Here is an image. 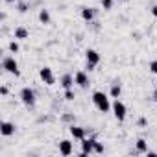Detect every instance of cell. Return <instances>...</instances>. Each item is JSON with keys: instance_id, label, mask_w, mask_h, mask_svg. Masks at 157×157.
<instances>
[{"instance_id": "cell-18", "label": "cell", "mask_w": 157, "mask_h": 157, "mask_svg": "<svg viewBox=\"0 0 157 157\" xmlns=\"http://www.w3.org/2000/svg\"><path fill=\"white\" fill-rule=\"evenodd\" d=\"M8 48H10V52H13V54H17V52L21 50V46H19V43H17V39H15V41H11Z\"/></svg>"}, {"instance_id": "cell-9", "label": "cell", "mask_w": 157, "mask_h": 157, "mask_svg": "<svg viewBox=\"0 0 157 157\" xmlns=\"http://www.w3.org/2000/svg\"><path fill=\"white\" fill-rule=\"evenodd\" d=\"M94 153V139H83L82 140V155H89Z\"/></svg>"}, {"instance_id": "cell-13", "label": "cell", "mask_w": 157, "mask_h": 157, "mask_svg": "<svg viewBox=\"0 0 157 157\" xmlns=\"http://www.w3.org/2000/svg\"><path fill=\"white\" fill-rule=\"evenodd\" d=\"M13 37H15L17 41H22V39H28V37H30V32H28L24 26H19V28H15Z\"/></svg>"}, {"instance_id": "cell-2", "label": "cell", "mask_w": 157, "mask_h": 157, "mask_svg": "<svg viewBox=\"0 0 157 157\" xmlns=\"http://www.w3.org/2000/svg\"><path fill=\"white\" fill-rule=\"evenodd\" d=\"M2 68H4L6 72L13 74V76H21V70H19V63H17V59H15L13 56H6V57L2 59Z\"/></svg>"}, {"instance_id": "cell-11", "label": "cell", "mask_w": 157, "mask_h": 157, "mask_svg": "<svg viewBox=\"0 0 157 157\" xmlns=\"http://www.w3.org/2000/svg\"><path fill=\"white\" fill-rule=\"evenodd\" d=\"M0 133H2V137H11L15 133V124L11 122H2L0 124Z\"/></svg>"}, {"instance_id": "cell-17", "label": "cell", "mask_w": 157, "mask_h": 157, "mask_svg": "<svg viewBox=\"0 0 157 157\" xmlns=\"http://www.w3.org/2000/svg\"><path fill=\"white\" fill-rule=\"evenodd\" d=\"M137 151H139V153H146V151H148V142H146L144 139H139V140H137Z\"/></svg>"}, {"instance_id": "cell-19", "label": "cell", "mask_w": 157, "mask_h": 157, "mask_svg": "<svg viewBox=\"0 0 157 157\" xmlns=\"http://www.w3.org/2000/svg\"><path fill=\"white\" fill-rule=\"evenodd\" d=\"M74 98H76L74 91H72V89H65V100H68V102H70V100H74Z\"/></svg>"}, {"instance_id": "cell-4", "label": "cell", "mask_w": 157, "mask_h": 157, "mask_svg": "<svg viewBox=\"0 0 157 157\" xmlns=\"http://www.w3.org/2000/svg\"><path fill=\"white\" fill-rule=\"evenodd\" d=\"M21 100H22V104H24V105L33 107V105H35V93H33V89L24 87V89L21 91Z\"/></svg>"}, {"instance_id": "cell-12", "label": "cell", "mask_w": 157, "mask_h": 157, "mask_svg": "<svg viewBox=\"0 0 157 157\" xmlns=\"http://www.w3.org/2000/svg\"><path fill=\"white\" fill-rule=\"evenodd\" d=\"M59 83H61L63 89H72V85H74L76 82H74V76H72V74H63L61 80H59Z\"/></svg>"}, {"instance_id": "cell-8", "label": "cell", "mask_w": 157, "mask_h": 157, "mask_svg": "<svg viewBox=\"0 0 157 157\" xmlns=\"http://www.w3.org/2000/svg\"><path fill=\"white\" fill-rule=\"evenodd\" d=\"M72 151H74V146H72V142L68 140V139H63L61 142H59V153L61 155H72Z\"/></svg>"}, {"instance_id": "cell-10", "label": "cell", "mask_w": 157, "mask_h": 157, "mask_svg": "<svg viewBox=\"0 0 157 157\" xmlns=\"http://www.w3.org/2000/svg\"><path fill=\"white\" fill-rule=\"evenodd\" d=\"M70 135L76 139V140H83L85 139V135H87V131H85V128H82V126H70Z\"/></svg>"}, {"instance_id": "cell-27", "label": "cell", "mask_w": 157, "mask_h": 157, "mask_svg": "<svg viewBox=\"0 0 157 157\" xmlns=\"http://www.w3.org/2000/svg\"><path fill=\"white\" fill-rule=\"evenodd\" d=\"M151 100H155V102H157V91H153V94H151Z\"/></svg>"}, {"instance_id": "cell-7", "label": "cell", "mask_w": 157, "mask_h": 157, "mask_svg": "<svg viewBox=\"0 0 157 157\" xmlns=\"http://www.w3.org/2000/svg\"><path fill=\"white\" fill-rule=\"evenodd\" d=\"M74 82H76V85H80L82 89H87V87L91 85V82H89V76H87L83 70H78V72L74 74Z\"/></svg>"}, {"instance_id": "cell-22", "label": "cell", "mask_w": 157, "mask_h": 157, "mask_svg": "<svg viewBox=\"0 0 157 157\" xmlns=\"http://www.w3.org/2000/svg\"><path fill=\"white\" fill-rule=\"evenodd\" d=\"M148 68H150V72H151V74H155V76H157V59H153V61L150 63V67H148Z\"/></svg>"}, {"instance_id": "cell-16", "label": "cell", "mask_w": 157, "mask_h": 157, "mask_svg": "<svg viewBox=\"0 0 157 157\" xmlns=\"http://www.w3.org/2000/svg\"><path fill=\"white\" fill-rule=\"evenodd\" d=\"M39 21H41V24H50V13H48V10H41L39 11Z\"/></svg>"}, {"instance_id": "cell-14", "label": "cell", "mask_w": 157, "mask_h": 157, "mask_svg": "<svg viewBox=\"0 0 157 157\" xmlns=\"http://www.w3.org/2000/svg\"><path fill=\"white\" fill-rule=\"evenodd\" d=\"M82 19L87 21V22H93V19H94V10H93V8H82Z\"/></svg>"}, {"instance_id": "cell-20", "label": "cell", "mask_w": 157, "mask_h": 157, "mask_svg": "<svg viewBox=\"0 0 157 157\" xmlns=\"http://www.w3.org/2000/svg\"><path fill=\"white\" fill-rule=\"evenodd\" d=\"M94 153H104V144L94 139Z\"/></svg>"}, {"instance_id": "cell-25", "label": "cell", "mask_w": 157, "mask_h": 157, "mask_svg": "<svg viewBox=\"0 0 157 157\" xmlns=\"http://www.w3.org/2000/svg\"><path fill=\"white\" fill-rule=\"evenodd\" d=\"M150 11H151V15L157 19V6H151V10H150Z\"/></svg>"}, {"instance_id": "cell-6", "label": "cell", "mask_w": 157, "mask_h": 157, "mask_svg": "<svg viewBox=\"0 0 157 157\" xmlns=\"http://www.w3.org/2000/svg\"><path fill=\"white\" fill-rule=\"evenodd\" d=\"M39 78H41V80H43L46 85H54V83H56V78H54L50 67H43V68L39 70Z\"/></svg>"}, {"instance_id": "cell-26", "label": "cell", "mask_w": 157, "mask_h": 157, "mask_svg": "<svg viewBox=\"0 0 157 157\" xmlns=\"http://www.w3.org/2000/svg\"><path fill=\"white\" fill-rule=\"evenodd\" d=\"M146 124V118H139V126H144Z\"/></svg>"}, {"instance_id": "cell-3", "label": "cell", "mask_w": 157, "mask_h": 157, "mask_svg": "<svg viewBox=\"0 0 157 157\" xmlns=\"http://www.w3.org/2000/svg\"><path fill=\"white\" fill-rule=\"evenodd\" d=\"M111 109H113V115H115V118H117L118 122L126 120V115H128V107H126V104H124V102H120L118 98H115V102L111 104Z\"/></svg>"}, {"instance_id": "cell-23", "label": "cell", "mask_w": 157, "mask_h": 157, "mask_svg": "<svg viewBox=\"0 0 157 157\" xmlns=\"http://www.w3.org/2000/svg\"><path fill=\"white\" fill-rule=\"evenodd\" d=\"M0 94H2V96H8V87H6V85L0 87Z\"/></svg>"}, {"instance_id": "cell-5", "label": "cell", "mask_w": 157, "mask_h": 157, "mask_svg": "<svg viewBox=\"0 0 157 157\" xmlns=\"http://www.w3.org/2000/svg\"><path fill=\"white\" fill-rule=\"evenodd\" d=\"M85 57H87V68H89V70H93V68L100 63V59H102L100 54H98L96 50H93V48H89V50L85 52Z\"/></svg>"}, {"instance_id": "cell-15", "label": "cell", "mask_w": 157, "mask_h": 157, "mask_svg": "<svg viewBox=\"0 0 157 157\" xmlns=\"http://www.w3.org/2000/svg\"><path fill=\"white\" fill-rule=\"evenodd\" d=\"M109 94H111V98H118V96L122 94V87H120V83H118V82H115V83L111 85Z\"/></svg>"}, {"instance_id": "cell-1", "label": "cell", "mask_w": 157, "mask_h": 157, "mask_svg": "<svg viewBox=\"0 0 157 157\" xmlns=\"http://www.w3.org/2000/svg\"><path fill=\"white\" fill-rule=\"evenodd\" d=\"M93 104H94L96 109L102 111V113H109V111H111V102H109L107 94L102 93V91H94V93H93Z\"/></svg>"}, {"instance_id": "cell-21", "label": "cell", "mask_w": 157, "mask_h": 157, "mask_svg": "<svg viewBox=\"0 0 157 157\" xmlns=\"http://www.w3.org/2000/svg\"><path fill=\"white\" fill-rule=\"evenodd\" d=\"M102 8H104L105 11H109V10L113 8V0H102Z\"/></svg>"}, {"instance_id": "cell-24", "label": "cell", "mask_w": 157, "mask_h": 157, "mask_svg": "<svg viewBox=\"0 0 157 157\" xmlns=\"http://www.w3.org/2000/svg\"><path fill=\"white\" fill-rule=\"evenodd\" d=\"M26 8H28V6H26L24 2H22V4H19V11H21V13H24V11H26Z\"/></svg>"}]
</instances>
